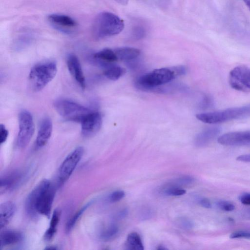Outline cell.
Returning a JSON list of instances; mask_svg holds the SVG:
<instances>
[{
	"instance_id": "cell-1",
	"label": "cell",
	"mask_w": 250,
	"mask_h": 250,
	"mask_svg": "<svg viewBox=\"0 0 250 250\" xmlns=\"http://www.w3.org/2000/svg\"><path fill=\"white\" fill-rule=\"evenodd\" d=\"M56 188L47 179L41 181L28 195L25 204L26 214L36 218L39 214L49 217L55 195Z\"/></svg>"
},
{
	"instance_id": "cell-2",
	"label": "cell",
	"mask_w": 250,
	"mask_h": 250,
	"mask_svg": "<svg viewBox=\"0 0 250 250\" xmlns=\"http://www.w3.org/2000/svg\"><path fill=\"white\" fill-rule=\"evenodd\" d=\"M124 27V22L119 17L113 13L104 11L95 17L92 33L96 39H103L119 34Z\"/></svg>"
},
{
	"instance_id": "cell-3",
	"label": "cell",
	"mask_w": 250,
	"mask_h": 250,
	"mask_svg": "<svg viewBox=\"0 0 250 250\" xmlns=\"http://www.w3.org/2000/svg\"><path fill=\"white\" fill-rule=\"evenodd\" d=\"M249 117H250V104L196 115L198 120L210 124L221 123Z\"/></svg>"
},
{
	"instance_id": "cell-4",
	"label": "cell",
	"mask_w": 250,
	"mask_h": 250,
	"mask_svg": "<svg viewBox=\"0 0 250 250\" xmlns=\"http://www.w3.org/2000/svg\"><path fill=\"white\" fill-rule=\"evenodd\" d=\"M57 72V64L54 61L44 62L34 65L29 74L33 89L36 91L42 89L55 78Z\"/></svg>"
},
{
	"instance_id": "cell-5",
	"label": "cell",
	"mask_w": 250,
	"mask_h": 250,
	"mask_svg": "<svg viewBox=\"0 0 250 250\" xmlns=\"http://www.w3.org/2000/svg\"><path fill=\"white\" fill-rule=\"evenodd\" d=\"M55 109L64 120L81 123L92 110L73 101L59 99L54 103Z\"/></svg>"
},
{
	"instance_id": "cell-6",
	"label": "cell",
	"mask_w": 250,
	"mask_h": 250,
	"mask_svg": "<svg viewBox=\"0 0 250 250\" xmlns=\"http://www.w3.org/2000/svg\"><path fill=\"white\" fill-rule=\"evenodd\" d=\"M176 77L172 69L162 68L140 76L136 81L139 88L147 90L167 83Z\"/></svg>"
},
{
	"instance_id": "cell-7",
	"label": "cell",
	"mask_w": 250,
	"mask_h": 250,
	"mask_svg": "<svg viewBox=\"0 0 250 250\" xmlns=\"http://www.w3.org/2000/svg\"><path fill=\"white\" fill-rule=\"evenodd\" d=\"M35 130L33 117L28 111L23 110L19 115V132L17 144L19 148L25 147L30 142Z\"/></svg>"
},
{
	"instance_id": "cell-8",
	"label": "cell",
	"mask_w": 250,
	"mask_h": 250,
	"mask_svg": "<svg viewBox=\"0 0 250 250\" xmlns=\"http://www.w3.org/2000/svg\"><path fill=\"white\" fill-rule=\"evenodd\" d=\"M83 152V148L78 146L70 152L62 162L58 171L60 185H62L70 177L82 158Z\"/></svg>"
},
{
	"instance_id": "cell-9",
	"label": "cell",
	"mask_w": 250,
	"mask_h": 250,
	"mask_svg": "<svg viewBox=\"0 0 250 250\" xmlns=\"http://www.w3.org/2000/svg\"><path fill=\"white\" fill-rule=\"evenodd\" d=\"M230 86L240 91L250 90V68L245 65L234 67L229 73Z\"/></svg>"
},
{
	"instance_id": "cell-10",
	"label": "cell",
	"mask_w": 250,
	"mask_h": 250,
	"mask_svg": "<svg viewBox=\"0 0 250 250\" xmlns=\"http://www.w3.org/2000/svg\"><path fill=\"white\" fill-rule=\"evenodd\" d=\"M81 132L85 137H90L96 134L102 125V117L98 111H91L81 121Z\"/></svg>"
},
{
	"instance_id": "cell-11",
	"label": "cell",
	"mask_w": 250,
	"mask_h": 250,
	"mask_svg": "<svg viewBox=\"0 0 250 250\" xmlns=\"http://www.w3.org/2000/svg\"><path fill=\"white\" fill-rule=\"evenodd\" d=\"M218 143L227 146L250 145V131L230 132L219 136Z\"/></svg>"
},
{
	"instance_id": "cell-12",
	"label": "cell",
	"mask_w": 250,
	"mask_h": 250,
	"mask_svg": "<svg viewBox=\"0 0 250 250\" xmlns=\"http://www.w3.org/2000/svg\"><path fill=\"white\" fill-rule=\"evenodd\" d=\"M66 63L70 73L81 87L84 89L86 85L85 80L78 57L75 54H69L66 59Z\"/></svg>"
},
{
	"instance_id": "cell-13",
	"label": "cell",
	"mask_w": 250,
	"mask_h": 250,
	"mask_svg": "<svg viewBox=\"0 0 250 250\" xmlns=\"http://www.w3.org/2000/svg\"><path fill=\"white\" fill-rule=\"evenodd\" d=\"M52 130L53 125L50 119L45 118L42 119L40 125L36 140L37 147H41L46 145L51 136Z\"/></svg>"
},
{
	"instance_id": "cell-14",
	"label": "cell",
	"mask_w": 250,
	"mask_h": 250,
	"mask_svg": "<svg viewBox=\"0 0 250 250\" xmlns=\"http://www.w3.org/2000/svg\"><path fill=\"white\" fill-rule=\"evenodd\" d=\"M22 177V173L17 170L10 172L1 176L0 180V194L15 188L20 183Z\"/></svg>"
},
{
	"instance_id": "cell-15",
	"label": "cell",
	"mask_w": 250,
	"mask_h": 250,
	"mask_svg": "<svg viewBox=\"0 0 250 250\" xmlns=\"http://www.w3.org/2000/svg\"><path fill=\"white\" fill-rule=\"evenodd\" d=\"M218 126H212L199 133L195 139V144L198 147H204L209 144L221 132Z\"/></svg>"
},
{
	"instance_id": "cell-16",
	"label": "cell",
	"mask_w": 250,
	"mask_h": 250,
	"mask_svg": "<svg viewBox=\"0 0 250 250\" xmlns=\"http://www.w3.org/2000/svg\"><path fill=\"white\" fill-rule=\"evenodd\" d=\"M16 210V207L12 201H6L0 206V228L5 227L13 217Z\"/></svg>"
},
{
	"instance_id": "cell-17",
	"label": "cell",
	"mask_w": 250,
	"mask_h": 250,
	"mask_svg": "<svg viewBox=\"0 0 250 250\" xmlns=\"http://www.w3.org/2000/svg\"><path fill=\"white\" fill-rule=\"evenodd\" d=\"M23 238L22 233L13 229H4L0 233V249L20 242Z\"/></svg>"
},
{
	"instance_id": "cell-18",
	"label": "cell",
	"mask_w": 250,
	"mask_h": 250,
	"mask_svg": "<svg viewBox=\"0 0 250 250\" xmlns=\"http://www.w3.org/2000/svg\"><path fill=\"white\" fill-rule=\"evenodd\" d=\"M48 21L58 27L72 28L76 26V21L71 17L62 14H52L47 17Z\"/></svg>"
},
{
	"instance_id": "cell-19",
	"label": "cell",
	"mask_w": 250,
	"mask_h": 250,
	"mask_svg": "<svg viewBox=\"0 0 250 250\" xmlns=\"http://www.w3.org/2000/svg\"><path fill=\"white\" fill-rule=\"evenodd\" d=\"M114 50L118 60L125 61L135 60L141 54L139 49L130 47H119Z\"/></svg>"
},
{
	"instance_id": "cell-20",
	"label": "cell",
	"mask_w": 250,
	"mask_h": 250,
	"mask_svg": "<svg viewBox=\"0 0 250 250\" xmlns=\"http://www.w3.org/2000/svg\"><path fill=\"white\" fill-rule=\"evenodd\" d=\"M61 216V211L56 209L54 210L50 221L49 227L46 230L44 239L46 241L51 240L54 236Z\"/></svg>"
},
{
	"instance_id": "cell-21",
	"label": "cell",
	"mask_w": 250,
	"mask_h": 250,
	"mask_svg": "<svg viewBox=\"0 0 250 250\" xmlns=\"http://www.w3.org/2000/svg\"><path fill=\"white\" fill-rule=\"evenodd\" d=\"M126 249L129 250H143L144 245L138 233L135 232L129 233L125 243Z\"/></svg>"
},
{
	"instance_id": "cell-22",
	"label": "cell",
	"mask_w": 250,
	"mask_h": 250,
	"mask_svg": "<svg viewBox=\"0 0 250 250\" xmlns=\"http://www.w3.org/2000/svg\"><path fill=\"white\" fill-rule=\"evenodd\" d=\"M94 58L99 61L112 63L118 60L114 50L104 48L94 55Z\"/></svg>"
},
{
	"instance_id": "cell-23",
	"label": "cell",
	"mask_w": 250,
	"mask_h": 250,
	"mask_svg": "<svg viewBox=\"0 0 250 250\" xmlns=\"http://www.w3.org/2000/svg\"><path fill=\"white\" fill-rule=\"evenodd\" d=\"M125 72L124 68L112 64L104 69V75L108 79L115 81L124 75Z\"/></svg>"
},
{
	"instance_id": "cell-24",
	"label": "cell",
	"mask_w": 250,
	"mask_h": 250,
	"mask_svg": "<svg viewBox=\"0 0 250 250\" xmlns=\"http://www.w3.org/2000/svg\"><path fill=\"white\" fill-rule=\"evenodd\" d=\"M118 232V227L115 225H111L102 231L100 238L104 241H109L113 239Z\"/></svg>"
},
{
	"instance_id": "cell-25",
	"label": "cell",
	"mask_w": 250,
	"mask_h": 250,
	"mask_svg": "<svg viewBox=\"0 0 250 250\" xmlns=\"http://www.w3.org/2000/svg\"><path fill=\"white\" fill-rule=\"evenodd\" d=\"M194 182V179L190 176H185L178 178L174 183L166 186L164 189L169 188H177L178 186L188 185Z\"/></svg>"
},
{
	"instance_id": "cell-26",
	"label": "cell",
	"mask_w": 250,
	"mask_h": 250,
	"mask_svg": "<svg viewBox=\"0 0 250 250\" xmlns=\"http://www.w3.org/2000/svg\"><path fill=\"white\" fill-rule=\"evenodd\" d=\"M89 205V204H87L84 206L83 207V208H82L80 210L76 212L75 214L68 220L65 227V230L67 232H69L72 230L78 220L80 218L84 211L87 209Z\"/></svg>"
},
{
	"instance_id": "cell-27",
	"label": "cell",
	"mask_w": 250,
	"mask_h": 250,
	"mask_svg": "<svg viewBox=\"0 0 250 250\" xmlns=\"http://www.w3.org/2000/svg\"><path fill=\"white\" fill-rule=\"evenodd\" d=\"M216 205L218 208L226 211H231L235 209L234 204L227 201H219L216 202Z\"/></svg>"
},
{
	"instance_id": "cell-28",
	"label": "cell",
	"mask_w": 250,
	"mask_h": 250,
	"mask_svg": "<svg viewBox=\"0 0 250 250\" xmlns=\"http://www.w3.org/2000/svg\"><path fill=\"white\" fill-rule=\"evenodd\" d=\"M213 104V100L212 98L208 95H205L200 103V107L203 109H206L211 108Z\"/></svg>"
},
{
	"instance_id": "cell-29",
	"label": "cell",
	"mask_w": 250,
	"mask_h": 250,
	"mask_svg": "<svg viewBox=\"0 0 250 250\" xmlns=\"http://www.w3.org/2000/svg\"><path fill=\"white\" fill-rule=\"evenodd\" d=\"M164 194L171 196H181L185 194L186 191L181 188H169L164 189Z\"/></svg>"
},
{
	"instance_id": "cell-30",
	"label": "cell",
	"mask_w": 250,
	"mask_h": 250,
	"mask_svg": "<svg viewBox=\"0 0 250 250\" xmlns=\"http://www.w3.org/2000/svg\"><path fill=\"white\" fill-rule=\"evenodd\" d=\"M125 196V193L123 190H116L110 194L108 200L110 202H118L123 199Z\"/></svg>"
},
{
	"instance_id": "cell-31",
	"label": "cell",
	"mask_w": 250,
	"mask_h": 250,
	"mask_svg": "<svg viewBox=\"0 0 250 250\" xmlns=\"http://www.w3.org/2000/svg\"><path fill=\"white\" fill-rule=\"evenodd\" d=\"M177 224L179 227L185 229H190L193 227V223L186 218L182 217L178 219Z\"/></svg>"
},
{
	"instance_id": "cell-32",
	"label": "cell",
	"mask_w": 250,
	"mask_h": 250,
	"mask_svg": "<svg viewBox=\"0 0 250 250\" xmlns=\"http://www.w3.org/2000/svg\"><path fill=\"white\" fill-rule=\"evenodd\" d=\"M145 35L146 30L143 27L137 26H135L132 30V35L135 39H141L144 37Z\"/></svg>"
},
{
	"instance_id": "cell-33",
	"label": "cell",
	"mask_w": 250,
	"mask_h": 250,
	"mask_svg": "<svg viewBox=\"0 0 250 250\" xmlns=\"http://www.w3.org/2000/svg\"><path fill=\"white\" fill-rule=\"evenodd\" d=\"M229 237L231 239L246 238L250 239V232L238 231L230 234Z\"/></svg>"
},
{
	"instance_id": "cell-34",
	"label": "cell",
	"mask_w": 250,
	"mask_h": 250,
	"mask_svg": "<svg viewBox=\"0 0 250 250\" xmlns=\"http://www.w3.org/2000/svg\"><path fill=\"white\" fill-rule=\"evenodd\" d=\"M8 136V131L5 126L1 124L0 126V144L4 143L7 140Z\"/></svg>"
},
{
	"instance_id": "cell-35",
	"label": "cell",
	"mask_w": 250,
	"mask_h": 250,
	"mask_svg": "<svg viewBox=\"0 0 250 250\" xmlns=\"http://www.w3.org/2000/svg\"><path fill=\"white\" fill-rule=\"evenodd\" d=\"M174 72L176 77L178 76L183 75L186 72V68L182 65L174 66L171 68Z\"/></svg>"
},
{
	"instance_id": "cell-36",
	"label": "cell",
	"mask_w": 250,
	"mask_h": 250,
	"mask_svg": "<svg viewBox=\"0 0 250 250\" xmlns=\"http://www.w3.org/2000/svg\"><path fill=\"white\" fill-rule=\"evenodd\" d=\"M239 200L244 205H250V193H244L240 196Z\"/></svg>"
},
{
	"instance_id": "cell-37",
	"label": "cell",
	"mask_w": 250,
	"mask_h": 250,
	"mask_svg": "<svg viewBox=\"0 0 250 250\" xmlns=\"http://www.w3.org/2000/svg\"><path fill=\"white\" fill-rule=\"evenodd\" d=\"M199 204L204 208H211V203L210 201L205 198H201L199 200Z\"/></svg>"
},
{
	"instance_id": "cell-38",
	"label": "cell",
	"mask_w": 250,
	"mask_h": 250,
	"mask_svg": "<svg viewBox=\"0 0 250 250\" xmlns=\"http://www.w3.org/2000/svg\"><path fill=\"white\" fill-rule=\"evenodd\" d=\"M236 160L240 162L250 163V154L239 155L237 157Z\"/></svg>"
},
{
	"instance_id": "cell-39",
	"label": "cell",
	"mask_w": 250,
	"mask_h": 250,
	"mask_svg": "<svg viewBox=\"0 0 250 250\" xmlns=\"http://www.w3.org/2000/svg\"><path fill=\"white\" fill-rule=\"evenodd\" d=\"M128 214V210L125 208L121 210L117 215L118 219H123L125 218Z\"/></svg>"
},
{
	"instance_id": "cell-40",
	"label": "cell",
	"mask_w": 250,
	"mask_h": 250,
	"mask_svg": "<svg viewBox=\"0 0 250 250\" xmlns=\"http://www.w3.org/2000/svg\"><path fill=\"white\" fill-rule=\"evenodd\" d=\"M243 1L250 11V0H243Z\"/></svg>"
},
{
	"instance_id": "cell-41",
	"label": "cell",
	"mask_w": 250,
	"mask_h": 250,
	"mask_svg": "<svg viewBox=\"0 0 250 250\" xmlns=\"http://www.w3.org/2000/svg\"><path fill=\"white\" fill-rule=\"evenodd\" d=\"M157 250H167V248H166L165 246H159L158 247V248H157Z\"/></svg>"
},
{
	"instance_id": "cell-42",
	"label": "cell",
	"mask_w": 250,
	"mask_h": 250,
	"mask_svg": "<svg viewBox=\"0 0 250 250\" xmlns=\"http://www.w3.org/2000/svg\"><path fill=\"white\" fill-rule=\"evenodd\" d=\"M57 249V248L56 247L53 246H48L45 248V249L47 250H56Z\"/></svg>"
}]
</instances>
